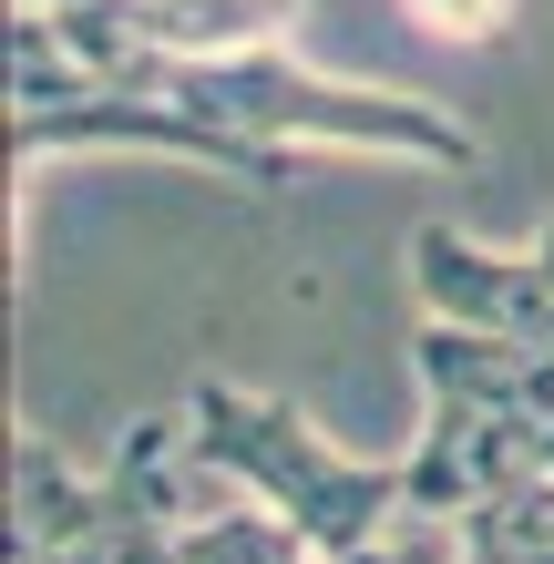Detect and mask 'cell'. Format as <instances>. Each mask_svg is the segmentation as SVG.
<instances>
[{"mask_svg":"<svg viewBox=\"0 0 554 564\" xmlns=\"http://www.w3.org/2000/svg\"><path fill=\"white\" fill-rule=\"evenodd\" d=\"M185 442L216 482H237L257 513H278L318 564H360L380 554L390 513H401V462H349L287 401H257L237 380H195L185 390Z\"/></svg>","mask_w":554,"mask_h":564,"instance_id":"obj_1","label":"cell"},{"mask_svg":"<svg viewBox=\"0 0 554 564\" xmlns=\"http://www.w3.org/2000/svg\"><path fill=\"white\" fill-rule=\"evenodd\" d=\"M165 93L216 113L226 134L268 144V154L329 144V154H380V164H452V175L482 154V134L463 113L421 104V93H390V83H329L287 42H257V52H226V62H175Z\"/></svg>","mask_w":554,"mask_h":564,"instance_id":"obj_2","label":"cell"},{"mask_svg":"<svg viewBox=\"0 0 554 564\" xmlns=\"http://www.w3.org/2000/svg\"><path fill=\"white\" fill-rule=\"evenodd\" d=\"M83 144H113V154H185V164H216V175H237V185H278V175H287V154L226 134L216 113L175 104V93H104V83H83V62H73V93H62V104L11 113V154L31 164V154H83Z\"/></svg>","mask_w":554,"mask_h":564,"instance_id":"obj_3","label":"cell"},{"mask_svg":"<svg viewBox=\"0 0 554 564\" xmlns=\"http://www.w3.org/2000/svg\"><path fill=\"white\" fill-rule=\"evenodd\" d=\"M534 473H554L544 431L503 421V411H472V401H432V431L401 462V513L411 523H463V513H482L493 492L534 482Z\"/></svg>","mask_w":554,"mask_h":564,"instance_id":"obj_4","label":"cell"},{"mask_svg":"<svg viewBox=\"0 0 554 564\" xmlns=\"http://www.w3.org/2000/svg\"><path fill=\"white\" fill-rule=\"evenodd\" d=\"M411 288L432 318H463V328H503V339H544L554 349V268L544 257H503L463 237V226H421L411 237Z\"/></svg>","mask_w":554,"mask_h":564,"instance_id":"obj_5","label":"cell"},{"mask_svg":"<svg viewBox=\"0 0 554 564\" xmlns=\"http://www.w3.org/2000/svg\"><path fill=\"white\" fill-rule=\"evenodd\" d=\"M411 370L432 401H472V411H503L554 442V349L544 339H503V328H463V318H421L411 339Z\"/></svg>","mask_w":554,"mask_h":564,"instance_id":"obj_6","label":"cell"},{"mask_svg":"<svg viewBox=\"0 0 554 564\" xmlns=\"http://www.w3.org/2000/svg\"><path fill=\"white\" fill-rule=\"evenodd\" d=\"M104 11L134 31V42L175 52V62H226V52H257L298 21V0H104Z\"/></svg>","mask_w":554,"mask_h":564,"instance_id":"obj_7","label":"cell"},{"mask_svg":"<svg viewBox=\"0 0 554 564\" xmlns=\"http://www.w3.org/2000/svg\"><path fill=\"white\" fill-rule=\"evenodd\" d=\"M452 534H463V564H554V473L493 492V503L463 513Z\"/></svg>","mask_w":554,"mask_h":564,"instance_id":"obj_8","label":"cell"},{"mask_svg":"<svg viewBox=\"0 0 554 564\" xmlns=\"http://www.w3.org/2000/svg\"><path fill=\"white\" fill-rule=\"evenodd\" d=\"M401 11L432 31V42H493V31L513 21V0H401Z\"/></svg>","mask_w":554,"mask_h":564,"instance_id":"obj_9","label":"cell"},{"mask_svg":"<svg viewBox=\"0 0 554 564\" xmlns=\"http://www.w3.org/2000/svg\"><path fill=\"white\" fill-rule=\"evenodd\" d=\"M370 564H463V534H452V523H411V534L380 544Z\"/></svg>","mask_w":554,"mask_h":564,"instance_id":"obj_10","label":"cell"},{"mask_svg":"<svg viewBox=\"0 0 554 564\" xmlns=\"http://www.w3.org/2000/svg\"><path fill=\"white\" fill-rule=\"evenodd\" d=\"M11 11H83V0H11Z\"/></svg>","mask_w":554,"mask_h":564,"instance_id":"obj_11","label":"cell"},{"mask_svg":"<svg viewBox=\"0 0 554 564\" xmlns=\"http://www.w3.org/2000/svg\"><path fill=\"white\" fill-rule=\"evenodd\" d=\"M534 257H544V268H554V226H544V237H534Z\"/></svg>","mask_w":554,"mask_h":564,"instance_id":"obj_12","label":"cell"}]
</instances>
